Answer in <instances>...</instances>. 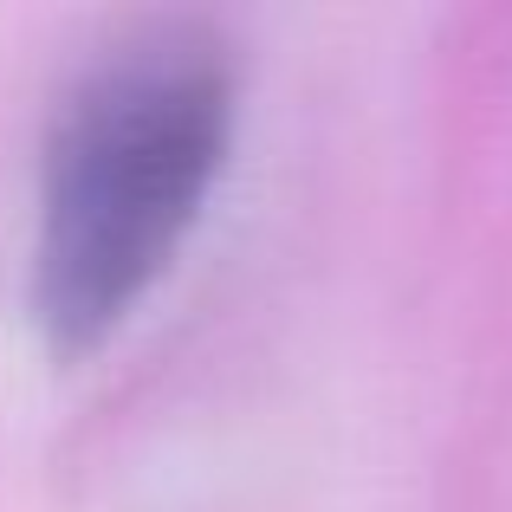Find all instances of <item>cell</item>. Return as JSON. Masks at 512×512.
Wrapping results in <instances>:
<instances>
[{"mask_svg":"<svg viewBox=\"0 0 512 512\" xmlns=\"http://www.w3.org/2000/svg\"><path fill=\"white\" fill-rule=\"evenodd\" d=\"M234 124V72L195 26H150L104 52L46 143L33 305L52 344L117 325L188 234Z\"/></svg>","mask_w":512,"mask_h":512,"instance_id":"1","label":"cell"}]
</instances>
